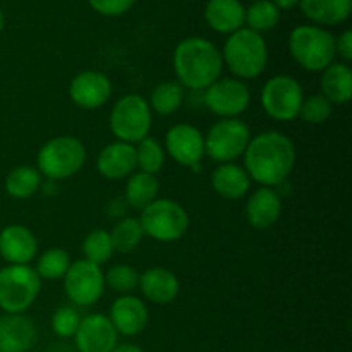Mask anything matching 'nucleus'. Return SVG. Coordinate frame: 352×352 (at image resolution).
<instances>
[{
  "mask_svg": "<svg viewBox=\"0 0 352 352\" xmlns=\"http://www.w3.org/2000/svg\"><path fill=\"white\" fill-rule=\"evenodd\" d=\"M244 170L261 188L284 184L296 167V146L278 131H265L251 138L244 151Z\"/></svg>",
  "mask_w": 352,
  "mask_h": 352,
  "instance_id": "f257e3e1",
  "label": "nucleus"
},
{
  "mask_svg": "<svg viewBox=\"0 0 352 352\" xmlns=\"http://www.w3.org/2000/svg\"><path fill=\"white\" fill-rule=\"evenodd\" d=\"M222 52L206 38H186L174 50L177 81L192 91H205L222 74Z\"/></svg>",
  "mask_w": 352,
  "mask_h": 352,
  "instance_id": "f03ea898",
  "label": "nucleus"
},
{
  "mask_svg": "<svg viewBox=\"0 0 352 352\" xmlns=\"http://www.w3.org/2000/svg\"><path fill=\"white\" fill-rule=\"evenodd\" d=\"M223 64L236 79H254L265 72L268 65V47L265 38L250 28L234 31L223 45Z\"/></svg>",
  "mask_w": 352,
  "mask_h": 352,
  "instance_id": "7ed1b4c3",
  "label": "nucleus"
},
{
  "mask_svg": "<svg viewBox=\"0 0 352 352\" xmlns=\"http://www.w3.org/2000/svg\"><path fill=\"white\" fill-rule=\"evenodd\" d=\"M291 57L309 72H323L336 62V36L320 26H298L289 36Z\"/></svg>",
  "mask_w": 352,
  "mask_h": 352,
  "instance_id": "20e7f679",
  "label": "nucleus"
},
{
  "mask_svg": "<svg viewBox=\"0 0 352 352\" xmlns=\"http://www.w3.org/2000/svg\"><path fill=\"white\" fill-rule=\"evenodd\" d=\"M85 162L86 148L78 138L57 136L40 148L36 170L50 181H64L78 174Z\"/></svg>",
  "mask_w": 352,
  "mask_h": 352,
  "instance_id": "39448f33",
  "label": "nucleus"
},
{
  "mask_svg": "<svg viewBox=\"0 0 352 352\" xmlns=\"http://www.w3.org/2000/svg\"><path fill=\"white\" fill-rule=\"evenodd\" d=\"M41 291V278L30 265L0 268V309L7 315H23L34 305Z\"/></svg>",
  "mask_w": 352,
  "mask_h": 352,
  "instance_id": "423d86ee",
  "label": "nucleus"
},
{
  "mask_svg": "<svg viewBox=\"0 0 352 352\" xmlns=\"http://www.w3.org/2000/svg\"><path fill=\"white\" fill-rule=\"evenodd\" d=\"M151 122H153V113L146 98L136 93H129L117 100L109 117L110 131L117 141L129 144H138L148 138Z\"/></svg>",
  "mask_w": 352,
  "mask_h": 352,
  "instance_id": "0eeeda50",
  "label": "nucleus"
},
{
  "mask_svg": "<svg viewBox=\"0 0 352 352\" xmlns=\"http://www.w3.org/2000/svg\"><path fill=\"white\" fill-rule=\"evenodd\" d=\"M140 223L144 236L158 243H174L188 232L189 215L174 199L160 198L141 210Z\"/></svg>",
  "mask_w": 352,
  "mask_h": 352,
  "instance_id": "6e6552de",
  "label": "nucleus"
},
{
  "mask_svg": "<svg viewBox=\"0 0 352 352\" xmlns=\"http://www.w3.org/2000/svg\"><path fill=\"white\" fill-rule=\"evenodd\" d=\"M251 131L241 119H220L205 136V155L217 164H234L246 151Z\"/></svg>",
  "mask_w": 352,
  "mask_h": 352,
  "instance_id": "1a4fd4ad",
  "label": "nucleus"
},
{
  "mask_svg": "<svg viewBox=\"0 0 352 352\" xmlns=\"http://www.w3.org/2000/svg\"><path fill=\"white\" fill-rule=\"evenodd\" d=\"M305 91L292 76L277 74L268 79L261 88V107L270 119L289 122L299 117Z\"/></svg>",
  "mask_w": 352,
  "mask_h": 352,
  "instance_id": "9d476101",
  "label": "nucleus"
},
{
  "mask_svg": "<svg viewBox=\"0 0 352 352\" xmlns=\"http://www.w3.org/2000/svg\"><path fill=\"white\" fill-rule=\"evenodd\" d=\"M206 109L222 119H237L248 110L251 93L246 82L236 78H219L205 89Z\"/></svg>",
  "mask_w": 352,
  "mask_h": 352,
  "instance_id": "9b49d317",
  "label": "nucleus"
},
{
  "mask_svg": "<svg viewBox=\"0 0 352 352\" xmlns=\"http://www.w3.org/2000/svg\"><path fill=\"white\" fill-rule=\"evenodd\" d=\"M64 291L69 301L78 306H91L98 301L105 291V275L102 267L78 260L71 263L64 275Z\"/></svg>",
  "mask_w": 352,
  "mask_h": 352,
  "instance_id": "f8f14e48",
  "label": "nucleus"
},
{
  "mask_svg": "<svg viewBox=\"0 0 352 352\" xmlns=\"http://www.w3.org/2000/svg\"><path fill=\"white\" fill-rule=\"evenodd\" d=\"M164 150L182 167H195L205 157V136L191 124H177L165 134Z\"/></svg>",
  "mask_w": 352,
  "mask_h": 352,
  "instance_id": "ddd939ff",
  "label": "nucleus"
},
{
  "mask_svg": "<svg viewBox=\"0 0 352 352\" xmlns=\"http://www.w3.org/2000/svg\"><path fill=\"white\" fill-rule=\"evenodd\" d=\"M72 103L82 110H96L112 96V82L100 71H82L69 85Z\"/></svg>",
  "mask_w": 352,
  "mask_h": 352,
  "instance_id": "4468645a",
  "label": "nucleus"
},
{
  "mask_svg": "<svg viewBox=\"0 0 352 352\" xmlns=\"http://www.w3.org/2000/svg\"><path fill=\"white\" fill-rule=\"evenodd\" d=\"M117 336L109 316L88 315L81 318L78 332L74 336L76 349L78 352H110L117 346Z\"/></svg>",
  "mask_w": 352,
  "mask_h": 352,
  "instance_id": "2eb2a0df",
  "label": "nucleus"
},
{
  "mask_svg": "<svg viewBox=\"0 0 352 352\" xmlns=\"http://www.w3.org/2000/svg\"><path fill=\"white\" fill-rule=\"evenodd\" d=\"M38 241L24 226H7L0 230V256L7 265H30L36 258Z\"/></svg>",
  "mask_w": 352,
  "mask_h": 352,
  "instance_id": "dca6fc26",
  "label": "nucleus"
},
{
  "mask_svg": "<svg viewBox=\"0 0 352 352\" xmlns=\"http://www.w3.org/2000/svg\"><path fill=\"white\" fill-rule=\"evenodd\" d=\"M148 308L136 296H122L110 308V323L117 333L126 337L140 336L148 325Z\"/></svg>",
  "mask_w": 352,
  "mask_h": 352,
  "instance_id": "f3484780",
  "label": "nucleus"
},
{
  "mask_svg": "<svg viewBox=\"0 0 352 352\" xmlns=\"http://www.w3.org/2000/svg\"><path fill=\"white\" fill-rule=\"evenodd\" d=\"M96 168L100 175L109 181H120L127 179L138 168L136 165V148L134 144L113 141L107 144L96 158Z\"/></svg>",
  "mask_w": 352,
  "mask_h": 352,
  "instance_id": "a211bd4d",
  "label": "nucleus"
},
{
  "mask_svg": "<svg viewBox=\"0 0 352 352\" xmlns=\"http://www.w3.org/2000/svg\"><path fill=\"white\" fill-rule=\"evenodd\" d=\"M246 219L258 230L270 229L282 215V199L274 188H258L246 201Z\"/></svg>",
  "mask_w": 352,
  "mask_h": 352,
  "instance_id": "6ab92c4d",
  "label": "nucleus"
},
{
  "mask_svg": "<svg viewBox=\"0 0 352 352\" xmlns=\"http://www.w3.org/2000/svg\"><path fill=\"white\" fill-rule=\"evenodd\" d=\"M34 323L24 315L0 316V352H28L36 344Z\"/></svg>",
  "mask_w": 352,
  "mask_h": 352,
  "instance_id": "aec40b11",
  "label": "nucleus"
},
{
  "mask_svg": "<svg viewBox=\"0 0 352 352\" xmlns=\"http://www.w3.org/2000/svg\"><path fill=\"white\" fill-rule=\"evenodd\" d=\"M138 287L141 289L148 301L160 306L170 305L181 291V284H179V278L175 277L174 272L164 267H153L143 272L140 275Z\"/></svg>",
  "mask_w": 352,
  "mask_h": 352,
  "instance_id": "412c9836",
  "label": "nucleus"
},
{
  "mask_svg": "<svg viewBox=\"0 0 352 352\" xmlns=\"http://www.w3.org/2000/svg\"><path fill=\"white\" fill-rule=\"evenodd\" d=\"M212 188L223 199L236 201L250 192L251 179L241 165L220 164L212 174Z\"/></svg>",
  "mask_w": 352,
  "mask_h": 352,
  "instance_id": "4be33fe9",
  "label": "nucleus"
},
{
  "mask_svg": "<svg viewBox=\"0 0 352 352\" xmlns=\"http://www.w3.org/2000/svg\"><path fill=\"white\" fill-rule=\"evenodd\" d=\"M246 9L239 0H210L205 7V19L217 33L232 34L244 24Z\"/></svg>",
  "mask_w": 352,
  "mask_h": 352,
  "instance_id": "5701e85b",
  "label": "nucleus"
},
{
  "mask_svg": "<svg viewBox=\"0 0 352 352\" xmlns=\"http://www.w3.org/2000/svg\"><path fill=\"white\" fill-rule=\"evenodd\" d=\"M322 95L330 103L344 105L352 96V71L346 62H333L322 74Z\"/></svg>",
  "mask_w": 352,
  "mask_h": 352,
  "instance_id": "b1692460",
  "label": "nucleus"
},
{
  "mask_svg": "<svg viewBox=\"0 0 352 352\" xmlns=\"http://www.w3.org/2000/svg\"><path fill=\"white\" fill-rule=\"evenodd\" d=\"M308 19L322 26H336L351 16L352 0H299Z\"/></svg>",
  "mask_w": 352,
  "mask_h": 352,
  "instance_id": "393cba45",
  "label": "nucleus"
},
{
  "mask_svg": "<svg viewBox=\"0 0 352 352\" xmlns=\"http://www.w3.org/2000/svg\"><path fill=\"white\" fill-rule=\"evenodd\" d=\"M158 182L157 175L146 174V172H134L127 177L126 184V201L134 210H144L148 205L158 199Z\"/></svg>",
  "mask_w": 352,
  "mask_h": 352,
  "instance_id": "a878e982",
  "label": "nucleus"
},
{
  "mask_svg": "<svg viewBox=\"0 0 352 352\" xmlns=\"http://www.w3.org/2000/svg\"><path fill=\"white\" fill-rule=\"evenodd\" d=\"M41 188V174L30 165L14 167L6 177V191L14 199H28Z\"/></svg>",
  "mask_w": 352,
  "mask_h": 352,
  "instance_id": "bb28decb",
  "label": "nucleus"
},
{
  "mask_svg": "<svg viewBox=\"0 0 352 352\" xmlns=\"http://www.w3.org/2000/svg\"><path fill=\"white\" fill-rule=\"evenodd\" d=\"M184 86L179 81H165L160 82L150 93V105L151 112H157L158 116H170L177 112L184 103Z\"/></svg>",
  "mask_w": 352,
  "mask_h": 352,
  "instance_id": "cd10ccee",
  "label": "nucleus"
},
{
  "mask_svg": "<svg viewBox=\"0 0 352 352\" xmlns=\"http://www.w3.org/2000/svg\"><path fill=\"white\" fill-rule=\"evenodd\" d=\"M143 237L144 232L140 223V219H122L110 230V239H112L113 250L124 254L136 250L141 244V241H143Z\"/></svg>",
  "mask_w": 352,
  "mask_h": 352,
  "instance_id": "c85d7f7f",
  "label": "nucleus"
},
{
  "mask_svg": "<svg viewBox=\"0 0 352 352\" xmlns=\"http://www.w3.org/2000/svg\"><path fill=\"white\" fill-rule=\"evenodd\" d=\"M113 253V244L110 239V232L103 229H95L85 237L82 241V254H85V260L89 263L96 265V267H102L107 261L112 260Z\"/></svg>",
  "mask_w": 352,
  "mask_h": 352,
  "instance_id": "c756f323",
  "label": "nucleus"
},
{
  "mask_svg": "<svg viewBox=\"0 0 352 352\" xmlns=\"http://www.w3.org/2000/svg\"><path fill=\"white\" fill-rule=\"evenodd\" d=\"M278 19H280V12L272 0H256L244 14V23H248L250 30L260 34L263 31L274 30Z\"/></svg>",
  "mask_w": 352,
  "mask_h": 352,
  "instance_id": "7c9ffc66",
  "label": "nucleus"
},
{
  "mask_svg": "<svg viewBox=\"0 0 352 352\" xmlns=\"http://www.w3.org/2000/svg\"><path fill=\"white\" fill-rule=\"evenodd\" d=\"M134 148H136V165L141 172L157 175L164 168L165 150L160 141L148 136Z\"/></svg>",
  "mask_w": 352,
  "mask_h": 352,
  "instance_id": "2f4dec72",
  "label": "nucleus"
},
{
  "mask_svg": "<svg viewBox=\"0 0 352 352\" xmlns=\"http://www.w3.org/2000/svg\"><path fill=\"white\" fill-rule=\"evenodd\" d=\"M69 267H71L69 254L64 250L52 248V250H47L38 258L34 270H36L40 278H45V280H58V278H64Z\"/></svg>",
  "mask_w": 352,
  "mask_h": 352,
  "instance_id": "473e14b6",
  "label": "nucleus"
},
{
  "mask_svg": "<svg viewBox=\"0 0 352 352\" xmlns=\"http://www.w3.org/2000/svg\"><path fill=\"white\" fill-rule=\"evenodd\" d=\"M103 275H105V284L112 291L124 296L134 291L140 284V274L136 272V268L129 267V265H116V267L109 268L107 274Z\"/></svg>",
  "mask_w": 352,
  "mask_h": 352,
  "instance_id": "72a5a7b5",
  "label": "nucleus"
},
{
  "mask_svg": "<svg viewBox=\"0 0 352 352\" xmlns=\"http://www.w3.org/2000/svg\"><path fill=\"white\" fill-rule=\"evenodd\" d=\"M333 105L322 95H311L308 98L302 100L301 110H299V117L305 120L306 124H313V126H318V124L327 122L332 116Z\"/></svg>",
  "mask_w": 352,
  "mask_h": 352,
  "instance_id": "f704fd0d",
  "label": "nucleus"
},
{
  "mask_svg": "<svg viewBox=\"0 0 352 352\" xmlns=\"http://www.w3.org/2000/svg\"><path fill=\"white\" fill-rule=\"evenodd\" d=\"M79 323H81V316H79L78 309L71 308V306H62V308L55 309L54 316H52V329L62 339L74 337Z\"/></svg>",
  "mask_w": 352,
  "mask_h": 352,
  "instance_id": "c9c22d12",
  "label": "nucleus"
},
{
  "mask_svg": "<svg viewBox=\"0 0 352 352\" xmlns=\"http://www.w3.org/2000/svg\"><path fill=\"white\" fill-rule=\"evenodd\" d=\"M88 2L102 16H120L133 7L134 0H88Z\"/></svg>",
  "mask_w": 352,
  "mask_h": 352,
  "instance_id": "e433bc0d",
  "label": "nucleus"
},
{
  "mask_svg": "<svg viewBox=\"0 0 352 352\" xmlns=\"http://www.w3.org/2000/svg\"><path fill=\"white\" fill-rule=\"evenodd\" d=\"M336 52L346 64L352 60V31H344L339 38H336Z\"/></svg>",
  "mask_w": 352,
  "mask_h": 352,
  "instance_id": "4c0bfd02",
  "label": "nucleus"
},
{
  "mask_svg": "<svg viewBox=\"0 0 352 352\" xmlns=\"http://www.w3.org/2000/svg\"><path fill=\"white\" fill-rule=\"evenodd\" d=\"M110 352H144L140 346L136 344H117Z\"/></svg>",
  "mask_w": 352,
  "mask_h": 352,
  "instance_id": "58836bf2",
  "label": "nucleus"
},
{
  "mask_svg": "<svg viewBox=\"0 0 352 352\" xmlns=\"http://www.w3.org/2000/svg\"><path fill=\"white\" fill-rule=\"evenodd\" d=\"M272 2L275 3V7H277V9L287 10V9H292L294 6H298L299 0H272Z\"/></svg>",
  "mask_w": 352,
  "mask_h": 352,
  "instance_id": "ea45409f",
  "label": "nucleus"
},
{
  "mask_svg": "<svg viewBox=\"0 0 352 352\" xmlns=\"http://www.w3.org/2000/svg\"><path fill=\"white\" fill-rule=\"evenodd\" d=\"M2 30H3V14L2 10H0V33H2Z\"/></svg>",
  "mask_w": 352,
  "mask_h": 352,
  "instance_id": "a19ab883",
  "label": "nucleus"
}]
</instances>
